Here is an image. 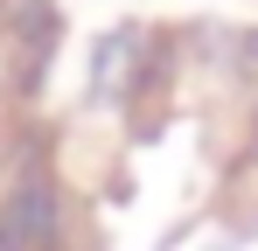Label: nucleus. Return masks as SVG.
Listing matches in <instances>:
<instances>
[{"instance_id":"1","label":"nucleus","mask_w":258,"mask_h":251,"mask_svg":"<svg viewBox=\"0 0 258 251\" xmlns=\"http://www.w3.org/2000/svg\"><path fill=\"white\" fill-rule=\"evenodd\" d=\"M56 237V189L49 181H21L7 209H0V251H28Z\"/></svg>"}]
</instances>
